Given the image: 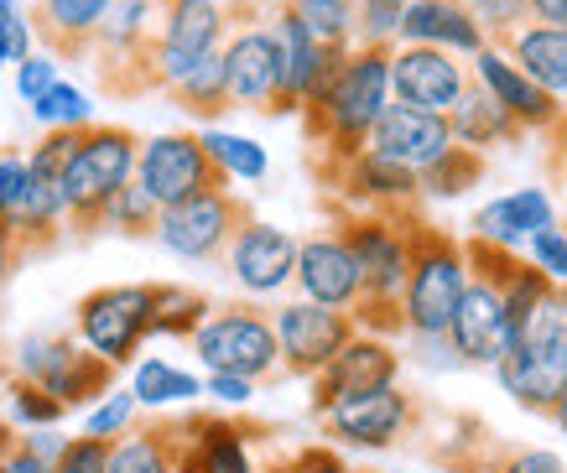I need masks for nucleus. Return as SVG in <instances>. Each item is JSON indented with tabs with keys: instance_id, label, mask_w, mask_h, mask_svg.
<instances>
[{
	"instance_id": "44",
	"label": "nucleus",
	"mask_w": 567,
	"mask_h": 473,
	"mask_svg": "<svg viewBox=\"0 0 567 473\" xmlns=\"http://www.w3.org/2000/svg\"><path fill=\"white\" fill-rule=\"evenodd\" d=\"M468 11H474L489 48H499L516 27H526V0H468Z\"/></svg>"
},
{
	"instance_id": "22",
	"label": "nucleus",
	"mask_w": 567,
	"mask_h": 473,
	"mask_svg": "<svg viewBox=\"0 0 567 473\" xmlns=\"http://www.w3.org/2000/svg\"><path fill=\"white\" fill-rule=\"evenodd\" d=\"M292 287L297 297L308 302H323V307H354L360 302V260L349 250L339 229H323V235H308L297 239V266H292Z\"/></svg>"
},
{
	"instance_id": "56",
	"label": "nucleus",
	"mask_w": 567,
	"mask_h": 473,
	"mask_svg": "<svg viewBox=\"0 0 567 473\" xmlns=\"http://www.w3.org/2000/svg\"><path fill=\"white\" fill-rule=\"evenodd\" d=\"M260 473H281V469H276V457H266V463H260Z\"/></svg>"
},
{
	"instance_id": "54",
	"label": "nucleus",
	"mask_w": 567,
	"mask_h": 473,
	"mask_svg": "<svg viewBox=\"0 0 567 473\" xmlns=\"http://www.w3.org/2000/svg\"><path fill=\"white\" fill-rule=\"evenodd\" d=\"M6 442H17V426H11L6 417H0V448H6Z\"/></svg>"
},
{
	"instance_id": "20",
	"label": "nucleus",
	"mask_w": 567,
	"mask_h": 473,
	"mask_svg": "<svg viewBox=\"0 0 567 473\" xmlns=\"http://www.w3.org/2000/svg\"><path fill=\"white\" fill-rule=\"evenodd\" d=\"M468 63L447 48H422V42H391V100H406L416 110L447 115L458 94L468 89Z\"/></svg>"
},
{
	"instance_id": "29",
	"label": "nucleus",
	"mask_w": 567,
	"mask_h": 473,
	"mask_svg": "<svg viewBox=\"0 0 567 473\" xmlns=\"http://www.w3.org/2000/svg\"><path fill=\"white\" fill-rule=\"evenodd\" d=\"M499 52L511 58V63L536 79V84L567 100V27H542V21H526L516 32L499 42Z\"/></svg>"
},
{
	"instance_id": "34",
	"label": "nucleus",
	"mask_w": 567,
	"mask_h": 473,
	"mask_svg": "<svg viewBox=\"0 0 567 473\" xmlns=\"http://www.w3.org/2000/svg\"><path fill=\"white\" fill-rule=\"evenodd\" d=\"M484 152H468V146H447L443 156H432L427 167H416V183H422V198L427 203H453V198H464V193H474V187L484 183Z\"/></svg>"
},
{
	"instance_id": "8",
	"label": "nucleus",
	"mask_w": 567,
	"mask_h": 473,
	"mask_svg": "<svg viewBox=\"0 0 567 473\" xmlns=\"http://www.w3.org/2000/svg\"><path fill=\"white\" fill-rule=\"evenodd\" d=\"M224 32H229V0H162L152 52L141 63V94H167L193 63L224 48Z\"/></svg>"
},
{
	"instance_id": "13",
	"label": "nucleus",
	"mask_w": 567,
	"mask_h": 473,
	"mask_svg": "<svg viewBox=\"0 0 567 473\" xmlns=\"http://www.w3.org/2000/svg\"><path fill=\"white\" fill-rule=\"evenodd\" d=\"M271 328H276V354H281V374L287 380H312L354 338V318L344 307H323V302H308V297L271 307Z\"/></svg>"
},
{
	"instance_id": "14",
	"label": "nucleus",
	"mask_w": 567,
	"mask_h": 473,
	"mask_svg": "<svg viewBox=\"0 0 567 473\" xmlns=\"http://www.w3.org/2000/svg\"><path fill=\"white\" fill-rule=\"evenodd\" d=\"M156 21H162V0H110L100 32L89 42L94 73L110 94H141V63L152 52Z\"/></svg>"
},
{
	"instance_id": "30",
	"label": "nucleus",
	"mask_w": 567,
	"mask_h": 473,
	"mask_svg": "<svg viewBox=\"0 0 567 473\" xmlns=\"http://www.w3.org/2000/svg\"><path fill=\"white\" fill-rule=\"evenodd\" d=\"M551 219H557V203H551L542 187H520V193H505V198L484 203L480 214L468 219V235H484V239H495V245L520 250L526 235L542 229V224H551Z\"/></svg>"
},
{
	"instance_id": "9",
	"label": "nucleus",
	"mask_w": 567,
	"mask_h": 473,
	"mask_svg": "<svg viewBox=\"0 0 567 473\" xmlns=\"http://www.w3.org/2000/svg\"><path fill=\"white\" fill-rule=\"evenodd\" d=\"M156 281H121V287H94L73 307V338L89 354L110 359L115 370H131L152 338Z\"/></svg>"
},
{
	"instance_id": "36",
	"label": "nucleus",
	"mask_w": 567,
	"mask_h": 473,
	"mask_svg": "<svg viewBox=\"0 0 567 473\" xmlns=\"http://www.w3.org/2000/svg\"><path fill=\"white\" fill-rule=\"evenodd\" d=\"M208 297L177 281H156V312H152V338H193V328L208 318Z\"/></svg>"
},
{
	"instance_id": "10",
	"label": "nucleus",
	"mask_w": 567,
	"mask_h": 473,
	"mask_svg": "<svg viewBox=\"0 0 567 473\" xmlns=\"http://www.w3.org/2000/svg\"><path fill=\"white\" fill-rule=\"evenodd\" d=\"M427 401L412 395L401 385H380L364 390V395H349V401L328 405L323 417V438L333 448H354V453H391V448H406V442L427 426Z\"/></svg>"
},
{
	"instance_id": "3",
	"label": "nucleus",
	"mask_w": 567,
	"mask_h": 473,
	"mask_svg": "<svg viewBox=\"0 0 567 473\" xmlns=\"http://www.w3.org/2000/svg\"><path fill=\"white\" fill-rule=\"evenodd\" d=\"M136 152L141 135L131 125H104V120L84 125L69 167H63V208H69V229L79 239L100 235L104 203L136 177Z\"/></svg>"
},
{
	"instance_id": "17",
	"label": "nucleus",
	"mask_w": 567,
	"mask_h": 473,
	"mask_svg": "<svg viewBox=\"0 0 567 473\" xmlns=\"http://www.w3.org/2000/svg\"><path fill=\"white\" fill-rule=\"evenodd\" d=\"M499 380V390L532 411V417H547L557 390L567 385V338H551V333H516L511 349L489 364Z\"/></svg>"
},
{
	"instance_id": "31",
	"label": "nucleus",
	"mask_w": 567,
	"mask_h": 473,
	"mask_svg": "<svg viewBox=\"0 0 567 473\" xmlns=\"http://www.w3.org/2000/svg\"><path fill=\"white\" fill-rule=\"evenodd\" d=\"M183 453V417L173 422H136L110 438V473H177Z\"/></svg>"
},
{
	"instance_id": "16",
	"label": "nucleus",
	"mask_w": 567,
	"mask_h": 473,
	"mask_svg": "<svg viewBox=\"0 0 567 473\" xmlns=\"http://www.w3.org/2000/svg\"><path fill=\"white\" fill-rule=\"evenodd\" d=\"M401 349H395V338H380V333H360L354 328V338H349L339 354L328 359L323 370L312 374L308 385V405L312 417H323L328 405L349 401V395H364V390H380V385H395L401 380Z\"/></svg>"
},
{
	"instance_id": "49",
	"label": "nucleus",
	"mask_w": 567,
	"mask_h": 473,
	"mask_svg": "<svg viewBox=\"0 0 567 473\" xmlns=\"http://www.w3.org/2000/svg\"><path fill=\"white\" fill-rule=\"evenodd\" d=\"M0 473H52V463L48 457H37L27 442H21V432H17V442H6L0 448Z\"/></svg>"
},
{
	"instance_id": "19",
	"label": "nucleus",
	"mask_w": 567,
	"mask_h": 473,
	"mask_svg": "<svg viewBox=\"0 0 567 473\" xmlns=\"http://www.w3.org/2000/svg\"><path fill=\"white\" fill-rule=\"evenodd\" d=\"M292 266H297V239L287 235V229H276V224L256 219V214L235 229L229 250H224V270H229L235 287H240L245 297H256V302L281 297V291L292 287Z\"/></svg>"
},
{
	"instance_id": "12",
	"label": "nucleus",
	"mask_w": 567,
	"mask_h": 473,
	"mask_svg": "<svg viewBox=\"0 0 567 473\" xmlns=\"http://www.w3.org/2000/svg\"><path fill=\"white\" fill-rule=\"evenodd\" d=\"M0 219L11 224L21 255L52 250L69 235V208H63V187L37 177L21 146H0Z\"/></svg>"
},
{
	"instance_id": "18",
	"label": "nucleus",
	"mask_w": 567,
	"mask_h": 473,
	"mask_svg": "<svg viewBox=\"0 0 567 473\" xmlns=\"http://www.w3.org/2000/svg\"><path fill=\"white\" fill-rule=\"evenodd\" d=\"M318 183L344 203V208H370V214H401V208H422V203H427L412 167L385 162V156H375L370 146L354 152L349 162H339V167L318 172Z\"/></svg>"
},
{
	"instance_id": "51",
	"label": "nucleus",
	"mask_w": 567,
	"mask_h": 473,
	"mask_svg": "<svg viewBox=\"0 0 567 473\" xmlns=\"http://www.w3.org/2000/svg\"><path fill=\"white\" fill-rule=\"evenodd\" d=\"M21 260H27V255H21L17 235H11V224L0 219V287H6V281H11V276L21 270Z\"/></svg>"
},
{
	"instance_id": "25",
	"label": "nucleus",
	"mask_w": 567,
	"mask_h": 473,
	"mask_svg": "<svg viewBox=\"0 0 567 473\" xmlns=\"http://www.w3.org/2000/svg\"><path fill=\"white\" fill-rule=\"evenodd\" d=\"M468 73H474V79H480V84L520 120V131H526V135H547L551 125H557V115H563V100H557V94H547L536 79H526V73H520V68L511 63L499 48H489V42L474 52Z\"/></svg>"
},
{
	"instance_id": "2",
	"label": "nucleus",
	"mask_w": 567,
	"mask_h": 473,
	"mask_svg": "<svg viewBox=\"0 0 567 473\" xmlns=\"http://www.w3.org/2000/svg\"><path fill=\"white\" fill-rule=\"evenodd\" d=\"M464 239L447 235L427 214L412 219V260H406V287H401V318L406 338H447V318L464 291Z\"/></svg>"
},
{
	"instance_id": "15",
	"label": "nucleus",
	"mask_w": 567,
	"mask_h": 473,
	"mask_svg": "<svg viewBox=\"0 0 567 473\" xmlns=\"http://www.w3.org/2000/svg\"><path fill=\"white\" fill-rule=\"evenodd\" d=\"M136 183L146 187L156 198V208L167 203H183L204 187H219V167L208 162L204 141L198 131H162V135H146L136 152Z\"/></svg>"
},
{
	"instance_id": "37",
	"label": "nucleus",
	"mask_w": 567,
	"mask_h": 473,
	"mask_svg": "<svg viewBox=\"0 0 567 473\" xmlns=\"http://www.w3.org/2000/svg\"><path fill=\"white\" fill-rule=\"evenodd\" d=\"M156 198L146 193V187L131 177V183L115 193V198L104 203V214H100V235H121V239H152L156 235Z\"/></svg>"
},
{
	"instance_id": "11",
	"label": "nucleus",
	"mask_w": 567,
	"mask_h": 473,
	"mask_svg": "<svg viewBox=\"0 0 567 473\" xmlns=\"http://www.w3.org/2000/svg\"><path fill=\"white\" fill-rule=\"evenodd\" d=\"M250 214H256V208H250L229 183H219V187L193 193V198H183V203H167V208L156 214V235L152 239L167 255H177V260L214 266V260H224L235 229H240Z\"/></svg>"
},
{
	"instance_id": "55",
	"label": "nucleus",
	"mask_w": 567,
	"mask_h": 473,
	"mask_svg": "<svg viewBox=\"0 0 567 473\" xmlns=\"http://www.w3.org/2000/svg\"><path fill=\"white\" fill-rule=\"evenodd\" d=\"M6 63H11V52H6V21H0V73H6Z\"/></svg>"
},
{
	"instance_id": "53",
	"label": "nucleus",
	"mask_w": 567,
	"mask_h": 473,
	"mask_svg": "<svg viewBox=\"0 0 567 473\" xmlns=\"http://www.w3.org/2000/svg\"><path fill=\"white\" fill-rule=\"evenodd\" d=\"M547 422H551V426H557V432H563V438H567V385L557 390V401H551V411H547Z\"/></svg>"
},
{
	"instance_id": "33",
	"label": "nucleus",
	"mask_w": 567,
	"mask_h": 473,
	"mask_svg": "<svg viewBox=\"0 0 567 473\" xmlns=\"http://www.w3.org/2000/svg\"><path fill=\"white\" fill-rule=\"evenodd\" d=\"M167 100L183 110V115L204 120V125H219V115H229V84H224V48L208 52L204 63H193L173 89Z\"/></svg>"
},
{
	"instance_id": "39",
	"label": "nucleus",
	"mask_w": 567,
	"mask_h": 473,
	"mask_svg": "<svg viewBox=\"0 0 567 473\" xmlns=\"http://www.w3.org/2000/svg\"><path fill=\"white\" fill-rule=\"evenodd\" d=\"M323 48H354V0H287Z\"/></svg>"
},
{
	"instance_id": "5",
	"label": "nucleus",
	"mask_w": 567,
	"mask_h": 473,
	"mask_svg": "<svg viewBox=\"0 0 567 473\" xmlns=\"http://www.w3.org/2000/svg\"><path fill=\"white\" fill-rule=\"evenodd\" d=\"M188 343H193V354L204 359V370L245 374V380H256V385L287 380V374H281V354H276L271 307H260L256 297L208 307V318L193 328Z\"/></svg>"
},
{
	"instance_id": "52",
	"label": "nucleus",
	"mask_w": 567,
	"mask_h": 473,
	"mask_svg": "<svg viewBox=\"0 0 567 473\" xmlns=\"http://www.w3.org/2000/svg\"><path fill=\"white\" fill-rule=\"evenodd\" d=\"M526 21H542V27H567V0H526Z\"/></svg>"
},
{
	"instance_id": "47",
	"label": "nucleus",
	"mask_w": 567,
	"mask_h": 473,
	"mask_svg": "<svg viewBox=\"0 0 567 473\" xmlns=\"http://www.w3.org/2000/svg\"><path fill=\"white\" fill-rule=\"evenodd\" d=\"M11 68H17V94H21V104H32L37 94L52 84V79H63V73H58V58H52L48 48H32L27 58H21V63H11Z\"/></svg>"
},
{
	"instance_id": "40",
	"label": "nucleus",
	"mask_w": 567,
	"mask_h": 473,
	"mask_svg": "<svg viewBox=\"0 0 567 473\" xmlns=\"http://www.w3.org/2000/svg\"><path fill=\"white\" fill-rule=\"evenodd\" d=\"M63 417L69 411L52 401L42 385L21 380V374H6V422L17 426V432H27V426H58Z\"/></svg>"
},
{
	"instance_id": "6",
	"label": "nucleus",
	"mask_w": 567,
	"mask_h": 473,
	"mask_svg": "<svg viewBox=\"0 0 567 473\" xmlns=\"http://www.w3.org/2000/svg\"><path fill=\"white\" fill-rule=\"evenodd\" d=\"M432 438L437 442H422V457L437 463L443 473H567V463L557 453L499 438L495 426L480 422V417H468V411L437 417V422H432Z\"/></svg>"
},
{
	"instance_id": "7",
	"label": "nucleus",
	"mask_w": 567,
	"mask_h": 473,
	"mask_svg": "<svg viewBox=\"0 0 567 473\" xmlns=\"http://www.w3.org/2000/svg\"><path fill=\"white\" fill-rule=\"evenodd\" d=\"M6 374H21V380L42 385L63 411H84V405H94L104 390L115 385L121 370L110 359L89 354L73 333H27L17 338Z\"/></svg>"
},
{
	"instance_id": "32",
	"label": "nucleus",
	"mask_w": 567,
	"mask_h": 473,
	"mask_svg": "<svg viewBox=\"0 0 567 473\" xmlns=\"http://www.w3.org/2000/svg\"><path fill=\"white\" fill-rule=\"evenodd\" d=\"M131 395H136L141 411H167V405H193L204 401V374L177 370L173 359H136L131 364Z\"/></svg>"
},
{
	"instance_id": "23",
	"label": "nucleus",
	"mask_w": 567,
	"mask_h": 473,
	"mask_svg": "<svg viewBox=\"0 0 567 473\" xmlns=\"http://www.w3.org/2000/svg\"><path fill=\"white\" fill-rule=\"evenodd\" d=\"M364 146L375 156H385V162H401V167L416 172L453 146V131H447V115H437V110H416L406 100H391L380 110L375 131H370Z\"/></svg>"
},
{
	"instance_id": "35",
	"label": "nucleus",
	"mask_w": 567,
	"mask_h": 473,
	"mask_svg": "<svg viewBox=\"0 0 567 473\" xmlns=\"http://www.w3.org/2000/svg\"><path fill=\"white\" fill-rule=\"evenodd\" d=\"M198 141H204L208 162L219 167L224 183H266L271 156H266V146H256L250 135L224 131V125H204V131H198Z\"/></svg>"
},
{
	"instance_id": "28",
	"label": "nucleus",
	"mask_w": 567,
	"mask_h": 473,
	"mask_svg": "<svg viewBox=\"0 0 567 473\" xmlns=\"http://www.w3.org/2000/svg\"><path fill=\"white\" fill-rule=\"evenodd\" d=\"M104 11H110V0H37L32 11V32L48 42L52 58H89V42L100 32Z\"/></svg>"
},
{
	"instance_id": "24",
	"label": "nucleus",
	"mask_w": 567,
	"mask_h": 473,
	"mask_svg": "<svg viewBox=\"0 0 567 473\" xmlns=\"http://www.w3.org/2000/svg\"><path fill=\"white\" fill-rule=\"evenodd\" d=\"M271 17H276V37H281V115H297L302 100L333 73V63H339L349 48H323V42L297 21V11L287 0H276Z\"/></svg>"
},
{
	"instance_id": "4",
	"label": "nucleus",
	"mask_w": 567,
	"mask_h": 473,
	"mask_svg": "<svg viewBox=\"0 0 567 473\" xmlns=\"http://www.w3.org/2000/svg\"><path fill=\"white\" fill-rule=\"evenodd\" d=\"M276 6L260 11L256 0H229V32H224V84L229 110L281 115V37Z\"/></svg>"
},
{
	"instance_id": "42",
	"label": "nucleus",
	"mask_w": 567,
	"mask_h": 473,
	"mask_svg": "<svg viewBox=\"0 0 567 473\" xmlns=\"http://www.w3.org/2000/svg\"><path fill=\"white\" fill-rule=\"evenodd\" d=\"M401 11H406V0H354V42L391 48L395 27H401Z\"/></svg>"
},
{
	"instance_id": "50",
	"label": "nucleus",
	"mask_w": 567,
	"mask_h": 473,
	"mask_svg": "<svg viewBox=\"0 0 567 473\" xmlns=\"http://www.w3.org/2000/svg\"><path fill=\"white\" fill-rule=\"evenodd\" d=\"M547 172L551 177H567V104H563V115H557V125L547 131Z\"/></svg>"
},
{
	"instance_id": "46",
	"label": "nucleus",
	"mask_w": 567,
	"mask_h": 473,
	"mask_svg": "<svg viewBox=\"0 0 567 473\" xmlns=\"http://www.w3.org/2000/svg\"><path fill=\"white\" fill-rule=\"evenodd\" d=\"M281 473H349V457L333 442H302L292 453H276Z\"/></svg>"
},
{
	"instance_id": "27",
	"label": "nucleus",
	"mask_w": 567,
	"mask_h": 473,
	"mask_svg": "<svg viewBox=\"0 0 567 473\" xmlns=\"http://www.w3.org/2000/svg\"><path fill=\"white\" fill-rule=\"evenodd\" d=\"M447 131H453V141L468 146V152H499V146H520V141H526L520 120L511 115L480 79H468L458 104L447 110Z\"/></svg>"
},
{
	"instance_id": "21",
	"label": "nucleus",
	"mask_w": 567,
	"mask_h": 473,
	"mask_svg": "<svg viewBox=\"0 0 567 473\" xmlns=\"http://www.w3.org/2000/svg\"><path fill=\"white\" fill-rule=\"evenodd\" d=\"M250 438H266V426L219 417V411H193L183 417L177 473H260V463L250 457Z\"/></svg>"
},
{
	"instance_id": "26",
	"label": "nucleus",
	"mask_w": 567,
	"mask_h": 473,
	"mask_svg": "<svg viewBox=\"0 0 567 473\" xmlns=\"http://www.w3.org/2000/svg\"><path fill=\"white\" fill-rule=\"evenodd\" d=\"M395 42H422V48H447L458 58H474L484 48V32L468 0H406Z\"/></svg>"
},
{
	"instance_id": "43",
	"label": "nucleus",
	"mask_w": 567,
	"mask_h": 473,
	"mask_svg": "<svg viewBox=\"0 0 567 473\" xmlns=\"http://www.w3.org/2000/svg\"><path fill=\"white\" fill-rule=\"evenodd\" d=\"M526 260L547 270L551 281H567V224L551 219L542 229H532L526 235Z\"/></svg>"
},
{
	"instance_id": "1",
	"label": "nucleus",
	"mask_w": 567,
	"mask_h": 473,
	"mask_svg": "<svg viewBox=\"0 0 567 473\" xmlns=\"http://www.w3.org/2000/svg\"><path fill=\"white\" fill-rule=\"evenodd\" d=\"M385 104H391V48L354 42L297 110L312 146V172H328L364 152Z\"/></svg>"
},
{
	"instance_id": "45",
	"label": "nucleus",
	"mask_w": 567,
	"mask_h": 473,
	"mask_svg": "<svg viewBox=\"0 0 567 473\" xmlns=\"http://www.w3.org/2000/svg\"><path fill=\"white\" fill-rule=\"evenodd\" d=\"M52 473H110V438H89V432L69 438Z\"/></svg>"
},
{
	"instance_id": "38",
	"label": "nucleus",
	"mask_w": 567,
	"mask_h": 473,
	"mask_svg": "<svg viewBox=\"0 0 567 473\" xmlns=\"http://www.w3.org/2000/svg\"><path fill=\"white\" fill-rule=\"evenodd\" d=\"M32 120L42 131H69V125H94V104L79 84L69 79H52L42 94L32 100Z\"/></svg>"
},
{
	"instance_id": "57",
	"label": "nucleus",
	"mask_w": 567,
	"mask_h": 473,
	"mask_svg": "<svg viewBox=\"0 0 567 473\" xmlns=\"http://www.w3.org/2000/svg\"><path fill=\"white\" fill-rule=\"evenodd\" d=\"M349 473H375V469H349Z\"/></svg>"
},
{
	"instance_id": "48",
	"label": "nucleus",
	"mask_w": 567,
	"mask_h": 473,
	"mask_svg": "<svg viewBox=\"0 0 567 473\" xmlns=\"http://www.w3.org/2000/svg\"><path fill=\"white\" fill-rule=\"evenodd\" d=\"M204 395L208 401L229 405V411H240V405L256 401V380H245V374H224V370H208L204 374Z\"/></svg>"
},
{
	"instance_id": "41",
	"label": "nucleus",
	"mask_w": 567,
	"mask_h": 473,
	"mask_svg": "<svg viewBox=\"0 0 567 473\" xmlns=\"http://www.w3.org/2000/svg\"><path fill=\"white\" fill-rule=\"evenodd\" d=\"M141 422V405L131 390H104L94 405H84V432L89 438H121V432H131V426Z\"/></svg>"
}]
</instances>
